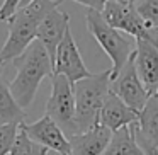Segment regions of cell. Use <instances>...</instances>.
Here are the masks:
<instances>
[{"mask_svg": "<svg viewBox=\"0 0 158 155\" xmlns=\"http://www.w3.org/2000/svg\"><path fill=\"white\" fill-rule=\"evenodd\" d=\"M15 67V77L9 82L14 99L22 109H27L36 97L41 82L46 77H53V62L44 46L34 39L24 53L12 60Z\"/></svg>", "mask_w": 158, "mask_h": 155, "instance_id": "obj_1", "label": "cell"}, {"mask_svg": "<svg viewBox=\"0 0 158 155\" xmlns=\"http://www.w3.org/2000/svg\"><path fill=\"white\" fill-rule=\"evenodd\" d=\"M60 4L61 0H32L15 11V14L7 21L9 36L0 48V67L24 53V50L36 39V32L44 15Z\"/></svg>", "mask_w": 158, "mask_h": 155, "instance_id": "obj_2", "label": "cell"}, {"mask_svg": "<svg viewBox=\"0 0 158 155\" xmlns=\"http://www.w3.org/2000/svg\"><path fill=\"white\" fill-rule=\"evenodd\" d=\"M110 90V68L92 73L87 79L73 84L75 96V123L77 133L85 131L99 123L100 109Z\"/></svg>", "mask_w": 158, "mask_h": 155, "instance_id": "obj_3", "label": "cell"}, {"mask_svg": "<svg viewBox=\"0 0 158 155\" xmlns=\"http://www.w3.org/2000/svg\"><path fill=\"white\" fill-rule=\"evenodd\" d=\"M85 21L89 32L94 36V39L99 43V46L112 62V67H110V79H112L121 72V68L126 65V62L136 48L133 46L131 39H127L126 36H123L121 31L107 24L100 12L89 9L85 14Z\"/></svg>", "mask_w": 158, "mask_h": 155, "instance_id": "obj_4", "label": "cell"}, {"mask_svg": "<svg viewBox=\"0 0 158 155\" xmlns=\"http://www.w3.org/2000/svg\"><path fill=\"white\" fill-rule=\"evenodd\" d=\"M102 17L109 26L134 39H148L158 46V32L150 29L138 14L134 0H109L102 9Z\"/></svg>", "mask_w": 158, "mask_h": 155, "instance_id": "obj_5", "label": "cell"}, {"mask_svg": "<svg viewBox=\"0 0 158 155\" xmlns=\"http://www.w3.org/2000/svg\"><path fill=\"white\" fill-rule=\"evenodd\" d=\"M46 116L51 118L66 136L77 133L73 84L65 75L55 73L51 77V96L46 102Z\"/></svg>", "mask_w": 158, "mask_h": 155, "instance_id": "obj_6", "label": "cell"}, {"mask_svg": "<svg viewBox=\"0 0 158 155\" xmlns=\"http://www.w3.org/2000/svg\"><path fill=\"white\" fill-rule=\"evenodd\" d=\"M110 92L116 94L124 104H127L136 113H139L143 109L144 104L148 102V99L151 97L148 94V90L144 89L143 82H141L139 75L136 72L134 53L129 56V60L121 68V72L110 79Z\"/></svg>", "mask_w": 158, "mask_h": 155, "instance_id": "obj_7", "label": "cell"}, {"mask_svg": "<svg viewBox=\"0 0 158 155\" xmlns=\"http://www.w3.org/2000/svg\"><path fill=\"white\" fill-rule=\"evenodd\" d=\"M65 75L72 84L78 82L82 79L90 77V70L85 67L83 58L78 51L75 39H73L72 31H66L63 36L61 43L56 48V55H55V62H53V75Z\"/></svg>", "mask_w": 158, "mask_h": 155, "instance_id": "obj_8", "label": "cell"}, {"mask_svg": "<svg viewBox=\"0 0 158 155\" xmlns=\"http://www.w3.org/2000/svg\"><path fill=\"white\" fill-rule=\"evenodd\" d=\"M19 130L24 131L32 141L39 143L41 147H46L48 150H55L56 153L65 155L72 153L68 136L63 133V130L51 119L49 116H43L34 123H21Z\"/></svg>", "mask_w": 158, "mask_h": 155, "instance_id": "obj_9", "label": "cell"}, {"mask_svg": "<svg viewBox=\"0 0 158 155\" xmlns=\"http://www.w3.org/2000/svg\"><path fill=\"white\" fill-rule=\"evenodd\" d=\"M134 65L148 94L158 97V46L148 39H136Z\"/></svg>", "mask_w": 158, "mask_h": 155, "instance_id": "obj_10", "label": "cell"}, {"mask_svg": "<svg viewBox=\"0 0 158 155\" xmlns=\"http://www.w3.org/2000/svg\"><path fill=\"white\" fill-rule=\"evenodd\" d=\"M68 29H70V15L66 12H61L58 7L49 11L41 21V24H39L38 32H36V39L44 46L51 62H55L56 48L61 43L63 36Z\"/></svg>", "mask_w": 158, "mask_h": 155, "instance_id": "obj_11", "label": "cell"}, {"mask_svg": "<svg viewBox=\"0 0 158 155\" xmlns=\"http://www.w3.org/2000/svg\"><path fill=\"white\" fill-rule=\"evenodd\" d=\"M110 136H112V131L102 126L100 123L85 131H78L68 136L72 155H102L110 141Z\"/></svg>", "mask_w": 158, "mask_h": 155, "instance_id": "obj_12", "label": "cell"}, {"mask_svg": "<svg viewBox=\"0 0 158 155\" xmlns=\"http://www.w3.org/2000/svg\"><path fill=\"white\" fill-rule=\"evenodd\" d=\"M138 145L158 147V97L151 96L144 107L138 113V121L131 124Z\"/></svg>", "mask_w": 158, "mask_h": 155, "instance_id": "obj_13", "label": "cell"}, {"mask_svg": "<svg viewBox=\"0 0 158 155\" xmlns=\"http://www.w3.org/2000/svg\"><path fill=\"white\" fill-rule=\"evenodd\" d=\"M138 121V113L133 111L127 104H124L116 94H112L109 90L106 101L102 104L99 116V123L102 126H106L107 130L114 131L121 130L124 126H131Z\"/></svg>", "mask_w": 158, "mask_h": 155, "instance_id": "obj_14", "label": "cell"}, {"mask_svg": "<svg viewBox=\"0 0 158 155\" xmlns=\"http://www.w3.org/2000/svg\"><path fill=\"white\" fill-rule=\"evenodd\" d=\"M27 113L19 106L10 92L9 82L0 75V124H21L26 121Z\"/></svg>", "mask_w": 158, "mask_h": 155, "instance_id": "obj_15", "label": "cell"}, {"mask_svg": "<svg viewBox=\"0 0 158 155\" xmlns=\"http://www.w3.org/2000/svg\"><path fill=\"white\" fill-rule=\"evenodd\" d=\"M102 155H144V152L134 138L133 128L124 126L112 133L109 145Z\"/></svg>", "mask_w": 158, "mask_h": 155, "instance_id": "obj_16", "label": "cell"}, {"mask_svg": "<svg viewBox=\"0 0 158 155\" xmlns=\"http://www.w3.org/2000/svg\"><path fill=\"white\" fill-rule=\"evenodd\" d=\"M48 148L41 147L39 143L32 141L24 131L19 130L17 136H15V141L12 145V150L9 155H48Z\"/></svg>", "mask_w": 158, "mask_h": 155, "instance_id": "obj_17", "label": "cell"}, {"mask_svg": "<svg viewBox=\"0 0 158 155\" xmlns=\"http://www.w3.org/2000/svg\"><path fill=\"white\" fill-rule=\"evenodd\" d=\"M134 5L144 24L158 32V0H134Z\"/></svg>", "mask_w": 158, "mask_h": 155, "instance_id": "obj_18", "label": "cell"}, {"mask_svg": "<svg viewBox=\"0 0 158 155\" xmlns=\"http://www.w3.org/2000/svg\"><path fill=\"white\" fill-rule=\"evenodd\" d=\"M19 133V124H0V155H9Z\"/></svg>", "mask_w": 158, "mask_h": 155, "instance_id": "obj_19", "label": "cell"}, {"mask_svg": "<svg viewBox=\"0 0 158 155\" xmlns=\"http://www.w3.org/2000/svg\"><path fill=\"white\" fill-rule=\"evenodd\" d=\"M22 0H4L2 5H0V22H7L15 14Z\"/></svg>", "mask_w": 158, "mask_h": 155, "instance_id": "obj_20", "label": "cell"}, {"mask_svg": "<svg viewBox=\"0 0 158 155\" xmlns=\"http://www.w3.org/2000/svg\"><path fill=\"white\" fill-rule=\"evenodd\" d=\"M72 2H77V4H80V5H85V7L90 9V11L102 12L104 5H106L109 0H72Z\"/></svg>", "mask_w": 158, "mask_h": 155, "instance_id": "obj_21", "label": "cell"}, {"mask_svg": "<svg viewBox=\"0 0 158 155\" xmlns=\"http://www.w3.org/2000/svg\"><path fill=\"white\" fill-rule=\"evenodd\" d=\"M141 150L144 152V155H158V147H143Z\"/></svg>", "mask_w": 158, "mask_h": 155, "instance_id": "obj_22", "label": "cell"}, {"mask_svg": "<svg viewBox=\"0 0 158 155\" xmlns=\"http://www.w3.org/2000/svg\"><path fill=\"white\" fill-rule=\"evenodd\" d=\"M29 2H32V0H22V2H21V5H19V7H22V5H27Z\"/></svg>", "mask_w": 158, "mask_h": 155, "instance_id": "obj_23", "label": "cell"}, {"mask_svg": "<svg viewBox=\"0 0 158 155\" xmlns=\"http://www.w3.org/2000/svg\"><path fill=\"white\" fill-rule=\"evenodd\" d=\"M65 155H72V153H65Z\"/></svg>", "mask_w": 158, "mask_h": 155, "instance_id": "obj_24", "label": "cell"}]
</instances>
